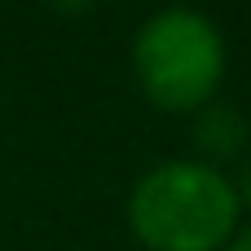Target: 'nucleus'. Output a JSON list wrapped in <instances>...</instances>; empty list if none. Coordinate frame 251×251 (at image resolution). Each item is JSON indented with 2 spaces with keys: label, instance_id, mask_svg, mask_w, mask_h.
<instances>
[{
  "label": "nucleus",
  "instance_id": "obj_1",
  "mask_svg": "<svg viewBox=\"0 0 251 251\" xmlns=\"http://www.w3.org/2000/svg\"><path fill=\"white\" fill-rule=\"evenodd\" d=\"M238 221V190L212 163H159L132 185L128 199V225L150 251H225Z\"/></svg>",
  "mask_w": 251,
  "mask_h": 251
},
{
  "label": "nucleus",
  "instance_id": "obj_2",
  "mask_svg": "<svg viewBox=\"0 0 251 251\" xmlns=\"http://www.w3.org/2000/svg\"><path fill=\"white\" fill-rule=\"evenodd\" d=\"M141 93L163 110H199L225 75V40L199 9L154 13L132 44Z\"/></svg>",
  "mask_w": 251,
  "mask_h": 251
},
{
  "label": "nucleus",
  "instance_id": "obj_3",
  "mask_svg": "<svg viewBox=\"0 0 251 251\" xmlns=\"http://www.w3.org/2000/svg\"><path fill=\"white\" fill-rule=\"evenodd\" d=\"M199 146H203L207 154H216V159L238 154V146H243V119H238L229 106H212V110L199 119Z\"/></svg>",
  "mask_w": 251,
  "mask_h": 251
},
{
  "label": "nucleus",
  "instance_id": "obj_4",
  "mask_svg": "<svg viewBox=\"0 0 251 251\" xmlns=\"http://www.w3.org/2000/svg\"><path fill=\"white\" fill-rule=\"evenodd\" d=\"M234 190H238V203H243V207H251V163L243 168V176L234 181Z\"/></svg>",
  "mask_w": 251,
  "mask_h": 251
},
{
  "label": "nucleus",
  "instance_id": "obj_5",
  "mask_svg": "<svg viewBox=\"0 0 251 251\" xmlns=\"http://www.w3.org/2000/svg\"><path fill=\"white\" fill-rule=\"evenodd\" d=\"M225 251H251V229H243V234H234V243Z\"/></svg>",
  "mask_w": 251,
  "mask_h": 251
},
{
  "label": "nucleus",
  "instance_id": "obj_6",
  "mask_svg": "<svg viewBox=\"0 0 251 251\" xmlns=\"http://www.w3.org/2000/svg\"><path fill=\"white\" fill-rule=\"evenodd\" d=\"M53 4H57V9H66V13H79V9H88L93 0H53Z\"/></svg>",
  "mask_w": 251,
  "mask_h": 251
}]
</instances>
